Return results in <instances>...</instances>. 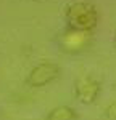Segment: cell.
I'll list each match as a JSON object with an SVG mask.
<instances>
[{"mask_svg": "<svg viewBox=\"0 0 116 120\" xmlns=\"http://www.w3.org/2000/svg\"><path fill=\"white\" fill-rule=\"evenodd\" d=\"M100 83L92 75H82L74 83V94L82 104H94L100 96Z\"/></svg>", "mask_w": 116, "mask_h": 120, "instance_id": "obj_3", "label": "cell"}, {"mask_svg": "<svg viewBox=\"0 0 116 120\" xmlns=\"http://www.w3.org/2000/svg\"><path fill=\"white\" fill-rule=\"evenodd\" d=\"M45 120H77V112L69 106H57L47 114Z\"/></svg>", "mask_w": 116, "mask_h": 120, "instance_id": "obj_5", "label": "cell"}, {"mask_svg": "<svg viewBox=\"0 0 116 120\" xmlns=\"http://www.w3.org/2000/svg\"><path fill=\"white\" fill-rule=\"evenodd\" d=\"M105 115L111 120H116V99H113V101L105 107Z\"/></svg>", "mask_w": 116, "mask_h": 120, "instance_id": "obj_6", "label": "cell"}, {"mask_svg": "<svg viewBox=\"0 0 116 120\" xmlns=\"http://www.w3.org/2000/svg\"><path fill=\"white\" fill-rule=\"evenodd\" d=\"M60 74H61V69H60V66L57 63L44 61V63L34 66L31 69L26 82L32 88H42V86H45L48 83H52L53 80H57L60 77Z\"/></svg>", "mask_w": 116, "mask_h": 120, "instance_id": "obj_2", "label": "cell"}, {"mask_svg": "<svg viewBox=\"0 0 116 120\" xmlns=\"http://www.w3.org/2000/svg\"><path fill=\"white\" fill-rule=\"evenodd\" d=\"M90 43V32H79L68 29L60 38V46L66 53H79Z\"/></svg>", "mask_w": 116, "mask_h": 120, "instance_id": "obj_4", "label": "cell"}, {"mask_svg": "<svg viewBox=\"0 0 116 120\" xmlns=\"http://www.w3.org/2000/svg\"><path fill=\"white\" fill-rule=\"evenodd\" d=\"M68 29L79 32H92L98 22V11L89 2H74L69 3L65 10Z\"/></svg>", "mask_w": 116, "mask_h": 120, "instance_id": "obj_1", "label": "cell"}]
</instances>
